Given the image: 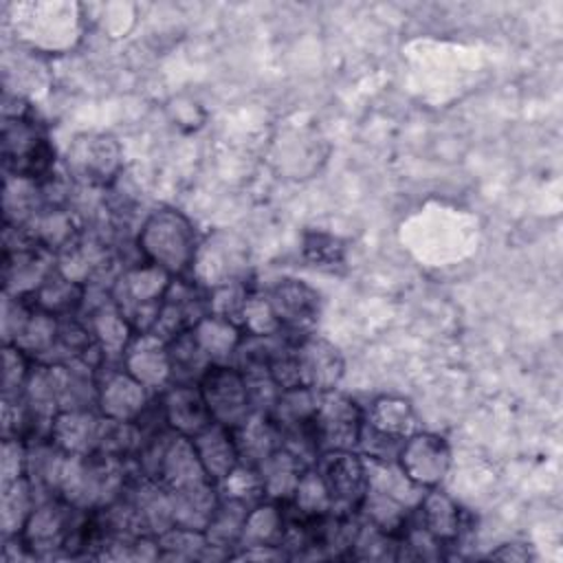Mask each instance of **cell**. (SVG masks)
Masks as SVG:
<instances>
[{
  "label": "cell",
  "mask_w": 563,
  "mask_h": 563,
  "mask_svg": "<svg viewBox=\"0 0 563 563\" xmlns=\"http://www.w3.org/2000/svg\"><path fill=\"white\" fill-rule=\"evenodd\" d=\"M158 405H161L165 424L178 435L194 438L196 433H200L205 427L213 422L198 385L169 383L158 394Z\"/></svg>",
  "instance_id": "ac0fdd59"
},
{
  "label": "cell",
  "mask_w": 563,
  "mask_h": 563,
  "mask_svg": "<svg viewBox=\"0 0 563 563\" xmlns=\"http://www.w3.org/2000/svg\"><path fill=\"white\" fill-rule=\"evenodd\" d=\"M161 548V561H213L227 559L220 550L211 548L205 532L172 526L163 534L156 537Z\"/></svg>",
  "instance_id": "f1b7e54d"
},
{
  "label": "cell",
  "mask_w": 563,
  "mask_h": 563,
  "mask_svg": "<svg viewBox=\"0 0 563 563\" xmlns=\"http://www.w3.org/2000/svg\"><path fill=\"white\" fill-rule=\"evenodd\" d=\"M189 277L205 290L249 279L246 242L229 231H216L207 235L196 251Z\"/></svg>",
  "instance_id": "52a82bcc"
},
{
  "label": "cell",
  "mask_w": 563,
  "mask_h": 563,
  "mask_svg": "<svg viewBox=\"0 0 563 563\" xmlns=\"http://www.w3.org/2000/svg\"><path fill=\"white\" fill-rule=\"evenodd\" d=\"M35 504H37V497L26 477L4 484L2 493H0V532H2V537L20 534L31 510L35 508Z\"/></svg>",
  "instance_id": "836d02e7"
},
{
  "label": "cell",
  "mask_w": 563,
  "mask_h": 563,
  "mask_svg": "<svg viewBox=\"0 0 563 563\" xmlns=\"http://www.w3.org/2000/svg\"><path fill=\"white\" fill-rule=\"evenodd\" d=\"M488 559H501V561H519V563H523V561H530V559H532V552H530V548H528L526 543H504V545H499L497 550H493V552L488 554Z\"/></svg>",
  "instance_id": "7bdbcfd3"
},
{
  "label": "cell",
  "mask_w": 563,
  "mask_h": 563,
  "mask_svg": "<svg viewBox=\"0 0 563 563\" xmlns=\"http://www.w3.org/2000/svg\"><path fill=\"white\" fill-rule=\"evenodd\" d=\"M400 537L378 530L376 526L358 519V532L350 552L356 561H398Z\"/></svg>",
  "instance_id": "d590c367"
},
{
  "label": "cell",
  "mask_w": 563,
  "mask_h": 563,
  "mask_svg": "<svg viewBox=\"0 0 563 563\" xmlns=\"http://www.w3.org/2000/svg\"><path fill=\"white\" fill-rule=\"evenodd\" d=\"M99 400L97 409L114 420L136 422L152 405V391L128 374L121 363H106L97 372Z\"/></svg>",
  "instance_id": "4fadbf2b"
},
{
  "label": "cell",
  "mask_w": 563,
  "mask_h": 563,
  "mask_svg": "<svg viewBox=\"0 0 563 563\" xmlns=\"http://www.w3.org/2000/svg\"><path fill=\"white\" fill-rule=\"evenodd\" d=\"M363 457V455H361ZM365 462V471H367V482L369 488L380 490L402 504H407L409 508H416L418 501L424 495V488L416 486L398 466V462H385V460H372V457H363Z\"/></svg>",
  "instance_id": "4dcf8cb0"
},
{
  "label": "cell",
  "mask_w": 563,
  "mask_h": 563,
  "mask_svg": "<svg viewBox=\"0 0 563 563\" xmlns=\"http://www.w3.org/2000/svg\"><path fill=\"white\" fill-rule=\"evenodd\" d=\"M132 473V457L125 460L101 451L68 455L59 477L57 497L81 510H97L121 497Z\"/></svg>",
  "instance_id": "6da1fadb"
},
{
  "label": "cell",
  "mask_w": 563,
  "mask_h": 563,
  "mask_svg": "<svg viewBox=\"0 0 563 563\" xmlns=\"http://www.w3.org/2000/svg\"><path fill=\"white\" fill-rule=\"evenodd\" d=\"M169 497H172V510H174V526H183L200 532H205L220 501L213 482L189 488V490L169 493Z\"/></svg>",
  "instance_id": "4316f807"
},
{
  "label": "cell",
  "mask_w": 563,
  "mask_h": 563,
  "mask_svg": "<svg viewBox=\"0 0 563 563\" xmlns=\"http://www.w3.org/2000/svg\"><path fill=\"white\" fill-rule=\"evenodd\" d=\"M282 534H284L282 504H275V501L266 499V501H262V504H257L255 508L249 510L238 548H251V545H275V548H279Z\"/></svg>",
  "instance_id": "d6a6232c"
},
{
  "label": "cell",
  "mask_w": 563,
  "mask_h": 563,
  "mask_svg": "<svg viewBox=\"0 0 563 563\" xmlns=\"http://www.w3.org/2000/svg\"><path fill=\"white\" fill-rule=\"evenodd\" d=\"M418 523L444 548H453L468 530V515L457 501L440 488L424 490L422 499L413 508Z\"/></svg>",
  "instance_id": "e0dca14e"
},
{
  "label": "cell",
  "mask_w": 563,
  "mask_h": 563,
  "mask_svg": "<svg viewBox=\"0 0 563 563\" xmlns=\"http://www.w3.org/2000/svg\"><path fill=\"white\" fill-rule=\"evenodd\" d=\"M191 332L213 365H231L235 347L244 334L240 325L216 314L202 317Z\"/></svg>",
  "instance_id": "484cf974"
},
{
  "label": "cell",
  "mask_w": 563,
  "mask_h": 563,
  "mask_svg": "<svg viewBox=\"0 0 563 563\" xmlns=\"http://www.w3.org/2000/svg\"><path fill=\"white\" fill-rule=\"evenodd\" d=\"M363 427V409L345 394L332 389L319 394L312 431L319 451H356Z\"/></svg>",
  "instance_id": "30bf717a"
},
{
  "label": "cell",
  "mask_w": 563,
  "mask_h": 563,
  "mask_svg": "<svg viewBox=\"0 0 563 563\" xmlns=\"http://www.w3.org/2000/svg\"><path fill=\"white\" fill-rule=\"evenodd\" d=\"M134 242L143 262L163 268L172 277L189 275L200 246L191 220L172 207L152 211L143 220Z\"/></svg>",
  "instance_id": "7a4b0ae2"
},
{
  "label": "cell",
  "mask_w": 563,
  "mask_h": 563,
  "mask_svg": "<svg viewBox=\"0 0 563 563\" xmlns=\"http://www.w3.org/2000/svg\"><path fill=\"white\" fill-rule=\"evenodd\" d=\"M88 510L68 504L62 497H46L31 510L20 537L33 559H68L66 550L77 534Z\"/></svg>",
  "instance_id": "5b68a950"
},
{
  "label": "cell",
  "mask_w": 563,
  "mask_h": 563,
  "mask_svg": "<svg viewBox=\"0 0 563 563\" xmlns=\"http://www.w3.org/2000/svg\"><path fill=\"white\" fill-rule=\"evenodd\" d=\"M314 471L328 490L330 512L339 517L356 515L369 488L361 453L354 449L323 451L314 462Z\"/></svg>",
  "instance_id": "8992f818"
},
{
  "label": "cell",
  "mask_w": 563,
  "mask_h": 563,
  "mask_svg": "<svg viewBox=\"0 0 563 563\" xmlns=\"http://www.w3.org/2000/svg\"><path fill=\"white\" fill-rule=\"evenodd\" d=\"M198 387L211 420L218 424L233 429L253 411L244 376L233 365H211Z\"/></svg>",
  "instance_id": "7c38bea8"
},
{
  "label": "cell",
  "mask_w": 563,
  "mask_h": 563,
  "mask_svg": "<svg viewBox=\"0 0 563 563\" xmlns=\"http://www.w3.org/2000/svg\"><path fill=\"white\" fill-rule=\"evenodd\" d=\"M121 367L152 394H161L172 383L167 341L154 332H136L121 356Z\"/></svg>",
  "instance_id": "2e32d148"
},
{
  "label": "cell",
  "mask_w": 563,
  "mask_h": 563,
  "mask_svg": "<svg viewBox=\"0 0 563 563\" xmlns=\"http://www.w3.org/2000/svg\"><path fill=\"white\" fill-rule=\"evenodd\" d=\"M253 282L242 279V282H231L224 286H218L209 290V314H216L220 319H227L235 325L242 328V310L249 292L253 290Z\"/></svg>",
  "instance_id": "f35d334b"
},
{
  "label": "cell",
  "mask_w": 563,
  "mask_h": 563,
  "mask_svg": "<svg viewBox=\"0 0 563 563\" xmlns=\"http://www.w3.org/2000/svg\"><path fill=\"white\" fill-rule=\"evenodd\" d=\"M301 253L310 266L321 271H336L345 264V244L325 231H306Z\"/></svg>",
  "instance_id": "74e56055"
},
{
  "label": "cell",
  "mask_w": 563,
  "mask_h": 563,
  "mask_svg": "<svg viewBox=\"0 0 563 563\" xmlns=\"http://www.w3.org/2000/svg\"><path fill=\"white\" fill-rule=\"evenodd\" d=\"M292 356L299 387H308L319 394L339 387L345 372V361L336 345L310 334L292 343Z\"/></svg>",
  "instance_id": "9a60e30c"
},
{
  "label": "cell",
  "mask_w": 563,
  "mask_h": 563,
  "mask_svg": "<svg viewBox=\"0 0 563 563\" xmlns=\"http://www.w3.org/2000/svg\"><path fill=\"white\" fill-rule=\"evenodd\" d=\"M24 473H26V444L20 440H2V460H0L2 486L15 479H22Z\"/></svg>",
  "instance_id": "b9f144b4"
},
{
  "label": "cell",
  "mask_w": 563,
  "mask_h": 563,
  "mask_svg": "<svg viewBox=\"0 0 563 563\" xmlns=\"http://www.w3.org/2000/svg\"><path fill=\"white\" fill-rule=\"evenodd\" d=\"M242 330L249 334H277L279 325L271 310V303L264 290L253 288L244 301L242 310Z\"/></svg>",
  "instance_id": "60d3db41"
},
{
  "label": "cell",
  "mask_w": 563,
  "mask_h": 563,
  "mask_svg": "<svg viewBox=\"0 0 563 563\" xmlns=\"http://www.w3.org/2000/svg\"><path fill=\"white\" fill-rule=\"evenodd\" d=\"M363 422L374 431L405 442L409 435L420 431L416 411L407 398L378 396L363 411Z\"/></svg>",
  "instance_id": "603a6c76"
},
{
  "label": "cell",
  "mask_w": 563,
  "mask_h": 563,
  "mask_svg": "<svg viewBox=\"0 0 563 563\" xmlns=\"http://www.w3.org/2000/svg\"><path fill=\"white\" fill-rule=\"evenodd\" d=\"M167 356H169V369H172V383L183 385H198L202 376L213 365L205 350L198 345L191 330L174 336L167 341Z\"/></svg>",
  "instance_id": "83f0119b"
},
{
  "label": "cell",
  "mask_w": 563,
  "mask_h": 563,
  "mask_svg": "<svg viewBox=\"0 0 563 563\" xmlns=\"http://www.w3.org/2000/svg\"><path fill=\"white\" fill-rule=\"evenodd\" d=\"M172 275L150 262L125 266L110 286V295L134 332H150L156 323Z\"/></svg>",
  "instance_id": "277c9868"
},
{
  "label": "cell",
  "mask_w": 563,
  "mask_h": 563,
  "mask_svg": "<svg viewBox=\"0 0 563 563\" xmlns=\"http://www.w3.org/2000/svg\"><path fill=\"white\" fill-rule=\"evenodd\" d=\"M106 416L99 409L59 411L53 420L51 442L68 455L97 453L101 446Z\"/></svg>",
  "instance_id": "d6986e66"
},
{
  "label": "cell",
  "mask_w": 563,
  "mask_h": 563,
  "mask_svg": "<svg viewBox=\"0 0 563 563\" xmlns=\"http://www.w3.org/2000/svg\"><path fill=\"white\" fill-rule=\"evenodd\" d=\"M411 512H413V508H409L407 504H402L380 490L367 488L365 499L361 501V508L356 515L361 521H367L383 532L400 537Z\"/></svg>",
  "instance_id": "1f68e13d"
},
{
  "label": "cell",
  "mask_w": 563,
  "mask_h": 563,
  "mask_svg": "<svg viewBox=\"0 0 563 563\" xmlns=\"http://www.w3.org/2000/svg\"><path fill=\"white\" fill-rule=\"evenodd\" d=\"M86 297V286L68 279L64 273H59V268H55L44 282L42 286L26 297L35 308L55 314V317H68V314H77L81 303Z\"/></svg>",
  "instance_id": "d4e9b609"
},
{
  "label": "cell",
  "mask_w": 563,
  "mask_h": 563,
  "mask_svg": "<svg viewBox=\"0 0 563 563\" xmlns=\"http://www.w3.org/2000/svg\"><path fill=\"white\" fill-rule=\"evenodd\" d=\"M398 466L420 488H438L451 468V449L444 438L427 431L409 435L398 453Z\"/></svg>",
  "instance_id": "5bb4252c"
},
{
  "label": "cell",
  "mask_w": 563,
  "mask_h": 563,
  "mask_svg": "<svg viewBox=\"0 0 563 563\" xmlns=\"http://www.w3.org/2000/svg\"><path fill=\"white\" fill-rule=\"evenodd\" d=\"M306 468H308L306 464H301L292 453H288L286 449L279 446L273 455H268L257 466L264 497L275 504H288L292 499L295 488Z\"/></svg>",
  "instance_id": "cb8c5ba5"
},
{
  "label": "cell",
  "mask_w": 563,
  "mask_h": 563,
  "mask_svg": "<svg viewBox=\"0 0 563 563\" xmlns=\"http://www.w3.org/2000/svg\"><path fill=\"white\" fill-rule=\"evenodd\" d=\"M35 361L11 343H2V398H20Z\"/></svg>",
  "instance_id": "ab89813d"
},
{
  "label": "cell",
  "mask_w": 563,
  "mask_h": 563,
  "mask_svg": "<svg viewBox=\"0 0 563 563\" xmlns=\"http://www.w3.org/2000/svg\"><path fill=\"white\" fill-rule=\"evenodd\" d=\"M55 147L46 128L29 112L2 119V165L7 176L42 180L55 172Z\"/></svg>",
  "instance_id": "3957f363"
},
{
  "label": "cell",
  "mask_w": 563,
  "mask_h": 563,
  "mask_svg": "<svg viewBox=\"0 0 563 563\" xmlns=\"http://www.w3.org/2000/svg\"><path fill=\"white\" fill-rule=\"evenodd\" d=\"M249 510L251 508L244 504L220 499L211 521L205 528V537H207L209 545L220 550L227 559H231V554L235 552V548L240 543Z\"/></svg>",
  "instance_id": "f546056e"
},
{
  "label": "cell",
  "mask_w": 563,
  "mask_h": 563,
  "mask_svg": "<svg viewBox=\"0 0 563 563\" xmlns=\"http://www.w3.org/2000/svg\"><path fill=\"white\" fill-rule=\"evenodd\" d=\"M156 482L167 493H180L189 490L202 484H209V475L200 464V457L194 449L191 438L187 435H174L165 449V455L156 471Z\"/></svg>",
  "instance_id": "ffe728a7"
},
{
  "label": "cell",
  "mask_w": 563,
  "mask_h": 563,
  "mask_svg": "<svg viewBox=\"0 0 563 563\" xmlns=\"http://www.w3.org/2000/svg\"><path fill=\"white\" fill-rule=\"evenodd\" d=\"M279 332L292 341L314 334L321 319V295L301 279H279L264 290Z\"/></svg>",
  "instance_id": "9c48e42d"
},
{
  "label": "cell",
  "mask_w": 563,
  "mask_h": 563,
  "mask_svg": "<svg viewBox=\"0 0 563 563\" xmlns=\"http://www.w3.org/2000/svg\"><path fill=\"white\" fill-rule=\"evenodd\" d=\"M207 314H209V290L198 286L189 275L172 277L165 290L156 323L150 332H154L163 341H172L174 336L191 330Z\"/></svg>",
  "instance_id": "8fae6325"
},
{
  "label": "cell",
  "mask_w": 563,
  "mask_h": 563,
  "mask_svg": "<svg viewBox=\"0 0 563 563\" xmlns=\"http://www.w3.org/2000/svg\"><path fill=\"white\" fill-rule=\"evenodd\" d=\"M191 442L200 457L202 468L207 471V475L213 484L220 482L222 477H227L240 464L231 429L224 424L211 422L200 433H196L191 438Z\"/></svg>",
  "instance_id": "7402d4cb"
},
{
  "label": "cell",
  "mask_w": 563,
  "mask_h": 563,
  "mask_svg": "<svg viewBox=\"0 0 563 563\" xmlns=\"http://www.w3.org/2000/svg\"><path fill=\"white\" fill-rule=\"evenodd\" d=\"M216 490H218V499L238 501L249 508H255L257 504L266 501L257 468L242 462L227 477L216 482Z\"/></svg>",
  "instance_id": "e575fe53"
},
{
  "label": "cell",
  "mask_w": 563,
  "mask_h": 563,
  "mask_svg": "<svg viewBox=\"0 0 563 563\" xmlns=\"http://www.w3.org/2000/svg\"><path fill=\"white\" fill-rule=\"evenodd\" d=\"M288 506L306 519H319L323 515H330V497H328V490H325L319 473L314 471V466H308L301 473V479H299Z\"/></svg>",
  "instance_id": "8d00e7d4"
},
{
  "label": "cell",
  "mask_w": 563,
  "mask_h": 563,
  "mask_svg": "<svg viewBox=\"0 0 563 563\" xmlns=\"http://www.w3.org/2000/svg\"><path fill=\"white\" fill-rule=\"evenodd\" d=\"M231 435L240 462L255 468L282 446L279 429L264 411H251L240 424L231 429Z\"/></svg>",
  "instance_id": "44dd1931"
},
{
  "label": "cell",
  "mask_w": 563,
  "mask_h": 563,
  "mask_svg": "<svg viewBox=\"0 0 563 563\" xmlns=\"http://www.w3.org/2000/svg\"><path fill=\"white\" fill-rule=\"evenodd\" d=\"M119 143L108 134H79L66 154V174L81 187L108 189L121 178Z\"/></svg>",
  "instance_id": "ba28073f"
}]
</instances>
